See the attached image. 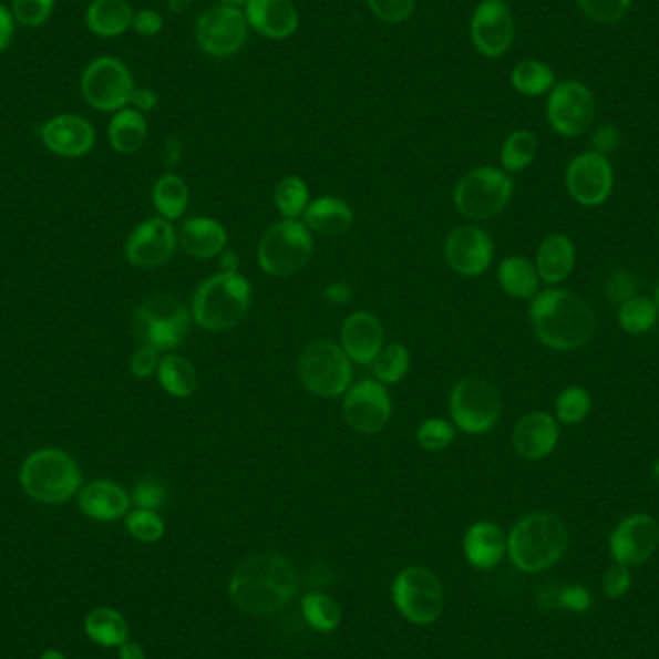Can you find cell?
<instances>
[{
    "label": "cell",
    "mask_w": 659,
    "mask_h": 659,
    "mask_svg": "<svg viewBox=\"0 0 659 659\" xmlns=\"http://www.w3.org/2000/svg\"><path fill=\"white\" fill-rule=\"evenodd\" d=\"M134 14L127 0H93L85 12V23L99 38H120L132 30Z\"/></svg>",
    "instance_id": "f546056e"
},
{
    "label": "cell",
    "mask_w": 659,
    "mask_h": 659,
    "mask_svg": "<svg viewBox=\"0 0 659 659\" xmlns=\"http://www.w3.org/2000/svg\"><path fill=\"white\" fill-rule=\"evenodd\" d=\"M54 0H12L10 12L25 28H39L51 18Z\"/></svg>",
    "instance_id": "bcb514c9"
},
{
    "label": "cell",
    "mask_w": 659,
    "mask_h": 659,
    "mask_svg": "<svg viewBox=\"0 0 659 659\" xmlns=\"http://www.w3.org/2000/svg\"><path fill=\"white\" fill-rule=\"evenodd\" d=\"M658 305L648 297L635 296L629 301L621 303V309L617 312L619 327L629 333H645L652 330L656 320H658Z\"/></svg>",
    "instance_id": "ab89813d"
},
{
    "label": "cell",
    "mask_w": 659,
    "mask_h": 659,
    "mask_svg": "<svg viewBox=\"0 0 659 659\" xmlns=\"http://www.w3.org/2000/svg\"><path fill=\"white\" fill-rule=\"evenodd\" d=\"M656 305H658V309H659V284H658V288H656Z\"/></svg>",
    "instance_id": "03108f58"
},
{
    "label": "cell",
    "mask_w": 659,
    "mask_h": 659,
    "mask_svg": "<svg viewBox=\"0 0 659 659\" xmlns=\"http://www.w3.org/2000/svg\"><path fill=\"white\" fill-rule=\"evenodd\" d=\"M630 583H632V575H630L629 567L617 564L606 573L604 590L609 598H621L629 590Z\"/></svg>",
    "instance_id": "f907efd6"
},
{
    "label": "cell",
    "mask_w": 659,
    "mask_h": 659,
    "mask_svg": "<svg viewBox=\"0 0 659 659\" xmlns=\"http://www.w3.org/2000/svg\"><path fill=\"white\" fill-rule=\"evenodd\" d=\"M249 31L244 10L216 4L197 18L195 41L208 56L228 59L244 49Z\"/></svg>",
    "instance_id": "4fadbf2b"
},
{
    "label": "cell",
    "mask_w": 659,
    "mask_h": 659,
    "mask_svg": "<svg viewBox=\"0 0 659 659\" xmlns=\"http://www.w3.org/2000/svg\"><path fill=\"white\" fill-rule=\"evenodd\" d=\"M372 16L384 23H403L415 12L416 0H367Z\"/></svg>",
    "instance_id": "7dc6e473"
},
{
    "label": "cell",
    "mask_w": 659,
    "mask_h": 659,
    "mask_svg": "<svg viewBox=\"0 0 659 659\" xmlns=\"http://www.w3.org/2000/svg\"><path fill=\"white\" fill-rule=\"evenodd\" d=\"M192 320V311L176 297L153 296L135 309L134 333L143 346L172 351L186 340Z\"/></svg>",
    "instance_id": "ba28073f"
},
{
    "label": "cell",
    "mask_w": 659,
    "mask_h": 659,
    "mask_svg": "<svg viewBox=\"0 0 659 659\" xmlns=\"http://www.w3.org/2000/svg\"><path fill=\"white\" fill-rule=\"evenodd\" d=\"M444 255L453 272L476 278L488 270L494 260V241L478 226H460L445 237Z\"/></svg>",
    "instance_id": "d6986e66"
},
{
    "label": "cell",
    "mask_w": 659,
    "mask_h": 659,
    "mask_svg": "<svg viewBox=\"0 0 659 659\" xmlns=\"http://www.w3.org/2000/svg\"><path fill=\"white\" fill-rule=\"evenodd\" d=\"M220 257H223V259H220V265H223L224 272H237L236 268L239 260L236 259L234 253L224 251Z\"/></svg>",
    "instance_id": "94428289"
},
{
    "label": "cell",
    "mask_w": 659,
    "mask_h": 659,
    "mask_svg": "<svg viewBox=\"0 0 659 659\" xmlns=\"http://www.w3.org/2000/svg\"><path fill=\"white\" fill-rule=\"evenodd\" d=\"M315 239L312 231L299 220H286L272 224L265 236L260 237L259 267L265 275L286 278L303 270L312 259Z\"/></svg>",
    "instance_id": "8992f818"
},
{
    "label": "cell",
    "mask_w": 659,
    "mask_h": 659,
    "mask_svg": "<svg viewBox=\"0 0 659 659\" xmlns=\"http://www.w3.org/2000/svg\"><path fill=\"white\" fill-rule=\"evenodd\" d=\"M415 440L426 452H444L455 442V426L445 419H426L419 424Z\"/></svg>",
    "instance_id": "7bdbcfd3"
},
{
    "label": "cell",
    "mask_w": 659,
    "mask_h": 659,
    "mask_svg": "<svg viewBox=\"0 0 659 659\" xmlns=\"http://www.w3.org/2000/svg\"><path fill=\"white\" fill-rule=\"evenodd\" d=\"M249 30L270 41H284L299 30V10L294 0H249L244 8Z\"/></svg>",
    "instance_id": "7402d4cb"
},
{
    "label": "cell",
    "mask_w": 659,
    "mask_h": 659,
    "mask_svg": "<svg viewBox=\"0 0 659 659\" xmlns=\"http://www.w3.org/2000/svg\"><path fill=\"white\" fill-rule=\"evenodd\" d=\"M120 659H145V652L140 645L135 642H124L120 646Z\"/></svg>",
    "instance_id": "91938a15"
},
{
    "label": "cell",
    "mask_w": 659,
    "mask_h": 659,
    "mask_svg": "<svg viewBox=\"0 0 659 659\" xmlns=\"http://www.w3.org/2000/svg\"><path fill=\"white\" fill-rule=\"evenodd\" d=\"M635 296H637V284H635V278L629 272L619 270L609 278L608 297L614 303H625V301H629L630 297Z\"/></svg>",
    "instance_id": "f5cc1de1"
},
{
    "label": "cell",
    "mask_w": 659,
    "mask_h": 659,
    "mask_svg": "<svg viewBox=\"0 0 659 659\" xmlns=\"http://www.w3.org/2000/svg\"><path fill=\"white\" fill-rule=\"evenodd\" d=\"M156 103H158V96H156L155 91L148 90V87H135L134 96H132L135 111H153Z\"/></svg>",
    "instance_id": "9f6ffc18"
},
{
    "label": "cell",
    "mask_w": 659,
    "mask_h": 659,
    "mask_svg": "<svg viewBox=\"0 0 659 659\" xmlns=\"http://www.w3.org/2000/svg\"><path fill=\"white\" fill-rule=\"evenodd\" d=\"M656 474H658V478H659V463H658V465H656Z\"/></svg>",
    "instance_id": "003e7915"
},
{
    "label": "cell",
    "mask_w": 659,
    "mask_h": 659,
    "mask_svg": "<svg viewBox=\"0 0 659 659\" xmlns=\"http://www.w3.org/2000/svg\"><path fill=\"white\" fill-rule=\"evenodd\" d=\"M153 205L164 220H179L189 205V187L176 174H164L153 187Z\"/></svg>",
    "instance_id": "836d02e7"
},
{
    "label": "cell",
    "mask_w": 659,
    "mask_h": 659,
    "mask_svg": "<svg viewBox=\"0 0 659 659\" xmlns=\"http://www.w3.org/2000/svg\"><path fill=\"white\" fill-rule=\"evenodd\" d=\"M253 288L239 272H218L200 282L192 299V319L207 332L236 328L251 309Z\"/></svg>",
    "instance_id": "3957f363"
},
{
    "label": "cell",
    "mask_w": 659,
    "mask_h": 659,
    "mask_svg": "<svg viewBox=\"0 0 659 659\" xmlns=\"http://www.w3.org/2000/svg\"><path fill=\"white\" fill-rule=\"evenodd\" d=\"M619 142H621V135L617 132V127L609 126V124L598 127L594 132V151L600 153V155L606 156L614 153L615 148L619 147Z\"/></svg>",
    "instance_id": "db71d44e"
},
{
    "label": "cell",
    "mask_w": 659,
    "mask_h": 659,
    "mask_svg": "<svg viewBox=\"0 0 659 659\" xmlns=\"http://www.w3.org/2000/svg\"><path fill=\"white\" fill-rule=\"evenodd\" d=\"M450 415L465 434H486L502 416V395L494 384L478 377L461 378L450 395Z\"/></svg>",
    "instance_id": "30bf717a"
},
{
    "label": "cell",
    "mask_w": 659,
    "mask_h": 659,
    "mask_svg": "<svg viewBox=\"0 0 659 659\" xmlns=\"http://www.w3.org/2000/svg\"><path fill=\"white\" fill-rule=\"evenodd\" d=\"M392 598L400 614L415 625L436 621L444 606L440 580L434 573L423 567L401 570L393 580Z\"/></svg>",
    "instance_id": "7c38bea8"
},
{
    "label": "cell",
    "mask_w": 659,
    "mask_h": 659,
    "mask_svg": "<svg viewBox=\"0 0 659 659\" xmlns=\"http://www.w3.org/2000/svg\"><path fill=\"white\" fill-rule=\"evenodd\" d=\"M135 83L130 68L114 56H99L82 75L83 99L95 111L119 112L132 104Z\"/></svg>",
    "instance_id": "8fae6325"
},
{
    "label": "cell",
    "mask_w": 659,
    "mask_h": 659,
    "mask_svg": "<svg viewBox=\"0 0 659 659\" xmlns=\"http://www.w3.org/2000/svg\"><path fill=\"white\" fill-rule=\"evenodd\" d=\"M474 49L486 59H500L515 41V20L504 0H482L468 23Z\"/></svg>",
    "instance_id": "2e32d148"
},
{
    "label": "cell",
    "mask_w": 659,
    "mask_h": 659,
    "mask_svg": "<svg viewBox=\"0 0 659 659\" xmlns=\"http://www.w3.org/2000/svg\"><path fill=\"white\" fill-rule=\"evenodd\" d=\"M163 16L158 14L156 10L143 8V10H137V12H135L132 30H134L137 35H143V38H155V35H158V33L163 31Z\"/></svg>",
    "instance_id": "816d5d0a"
},
{
    "label": "cell",
    "mask_w": 659,
    "mask_h": 659,
    "mask_svg": "<svg viewBox=\"0 0 659 659\" xmlns=\"http://www.w3.org/2000/svg\"><path fill=\"white\" fill-rule=\"evenodd\" d=\"M575 267V245L564 234H552L542 241L536 253V270L544 284L564 282Z\"/></svg>",
    "instance_id": "f1b7e54d"
},
{
    "label": "cell",
    "mask_w": 659,
    "mask_h": 659,
    "mask_svg": "<svg viewBox=\"0 0 659 659\" xmlns=\"http://www.w3.org/2000/svg\"><path fill=\"white\" fill-rule=\"evenodd\" d=\"M297 371L305 390L325 400L346 395L353 380L351 359L340 343L328 340L309 343L299 357Z\"/></svg>",
    "instance_id": "52a82bcc"
},
{
    "label": "cell",
    "mask_w": 659,
    "mask_h": 659,
    "mask_svg": "<svg viewBox=\"0 0 659 659\" xmlns=\"http://www.w3.org/2000/svg\"><path fill=\"white\" fill-rule=\"evenodd\" d=\"M659 546V525L656 518L637 513L615 526L609 549L619 565L635 567L648 562Z\"/></svg>",
    "instance_id": "ffe728a7"
},
{
    "label": "cell",
    "mask_w": 659,
    "mask_h": 659,
    "mask_svg": "<svg viewBox=\"0 0 659 659\" xmlns=\"http://www.w3.org/2000/svg\"><path fill=\"white\" fill-rule=\"evenodd\" d=\"M593 408V400L586 392L585 388L578 385H570L565 388L564 392L559 393L556 401V413L559 423L578 424L585 421L586 415L590 413Z\"/></svg>",
    "instance_id": "b9f144b4"
},
{
    "label": "cell",
    "mask_w": 659,
    "mask_h": 659,
    "mask_svg": "<svg viewBox=\"0 0 659 659\" xmlns=\"http://www.w3.org/2000/svg\"><path fill=\"white\" fill-rule=\"evenodd\" d=\"M41 140L54 155L78 158L95 147L96 134L90 120L75 114H60L43 126Z\"/></svg>",
    "instance_id": "44dd1931"
},
{
    "label": "cell",
    "mask_w": 659,
    "mask_h": 659,
    "mask_svg": "<svg viewBox=\"0 0 659 659\" xmlns=\"http://www.w3.org/2000/svg\"><path fill=\"white\" fill-rule=\"evenodd\" d=\"M14 16L7 7L0 4V54L7 51L14 38Z\"/></svg>",
    "instance_id": "11a10c76"
},
{
    "label": "cell",
    "mask_w": 659,
    "mask_h": 659,
    "mask_svg": "<svg viewBox=\"0 0 659 659\" xmlns=\"http://www.w3.org/2000/svg\"><path fill=\"white\" fill-rule=\"evenodd\" d=\"M301 611L312 629L319 632H332L341 622V609L332 598L325 594H309L301 601Z\"/></svg>",
    "instance_id": "60d3db41"
},
{
    "label": "cell",
    "mask_w": 659,
    "mask_h": 659,
    "mask_svg": "<svg viewBox=\"0 0 659 659\" xmlns=\"http://www.w3.org/2000/svg\"><path fill=\"white\" fill-rule=\"evenodd\" d=\"M578 7L590 20L614 23L622 20L630 10L632 0H577Z\"/></svg>",
    "instance_id": "f6af8a7d"
},
{
    "label": "cell",
    "mask_w": 659,
    "mask_h": 659,
    "mask_svg": "<svg viewBox=\"0 0 659 659\" xmlns=\"http://www.w3.org/2000/svg\"><path fill=\"white\" fill-rule=\"evenodd\" d=\"M559 426L549 413L534 411L523 416L513 430L515 452L528 461H540L556 450Z\"/></svg>",
    "instance_id": "cb8c5ba5"
},
{
    "label": "cell",
    "mask_w": 659,
    "mask_h": 659,
    "mask_svg": "<svg viewBox=\"0 0 659 659\" xmlns=\"http://www.w3.org/2000/svg\"><path fill=\"white\" fill-rule=\"evenodd\" d=\"M513 179L507 172L494 166H478L457 182L453 203L468 220H490L500 215L512 200Z\"/></svg>",
    "instance_id": "9c48e42d"
},
{
    "label": "cell",
    "mask_w": 659,
    "mask_h": 659,
    "mask_svg": "<svg viewBox=\"0 0 659 659\" xmlns=\"http://www.w3.org/2000/svg\"><path fill=\"white\" fill-rule=\"evenodd\" d=\"M20 482L28 496L41 504H62L82 486L80 467L62 450H39L23 461Z\"/></svg>",
    "instance_id": "5b68a950"
},
{
    "label": "cell",
    "mask_w": 659,
    "mask_h": 659,
    "mask_svg": "<svg viewBox=\"0 0 659 659\" xmlns=\"http://www.w3.org/2000/svg\"><path fill=\"white\" fill-rule=\"evenodd\" d=\"M596 116V99L585 83L565 80L552 87L546 103V119L556 134L577 137L585 134Z\"/></svg>",
    "instance_id": "5bb4252c"
},
{
    "label": "cell",
    "mask_w": 659,
    "mask_h": 659,
    "mask_svg": "<svg viewBox=\"0 0 659 659\" xmlns=\"http://www.w3.org/2000/svg\"><path fill=\"white\" fill-rule=\"evenodd\" d=\"M192 4L193 0H168V10H171L172 14H179V12H184Z\"/></svg>",
    "instance_id": "6125c7cd"
},
{
    "label": "cell",
    "mask_w": 659,
    "mask_h": 659,
    "mask_svg": "<svg viewBox=\"0 0 659 659\" xmlns=\"http://www.w3.org/2000/svg\"><path fill=\"white\" fill-rule=\"evenodd\" d=\"M569 544L564 521L554 513H531L513 526L507 554L525 573H540L557 564Z\"/></svg>",
    "instance_id": "277c9868"
},
{
    "label": "cell",
    "mask_w": 659,
    "mask_h": 659,
    "mask_svg": "<svg viewBox=\"0 0 659 659\" xmlns=\"http://www.w3.org/2000/svg\"><path fill=\"white\" fill-rule=\"evenodd\" d=\"M41 659H66V656L60 653L59 650H47V652L41 656Z\"/></svg>",
    "instance_id": "e7e4bbea"
},
{
    "label": "cell",
    "mask_w": 659,
    "mask_h": 659,
    "mask_svg": "<svg viewBox=\"0 0 659 659\" xmlns=\"http://www.w3.org/2000/svg\"><path fill=\"white\" fill-rule=\"evenodd\" d=\"M565 604L573 609H585L588 606V593L583 590V588H570V590H565L564 596Z\"/></svg>",
    "instance_id": "680465c9"
},
{
    "label": "cell",
    "mask_w": 659,
    "mask_h": 659,
    "mask_svg": "<svg viewBox=\"0 0 659 659\" xmlns=\"http://www.w3.org/2000/svg\"><path fill=\"white\" fill-rule=\"evenodd\" d=\"M249 0H218L220 7L237 8V10H244L247 7Z\"/></svg>",
    "instance_id": "be15d7a7"
},
{
    "label": "cell",
    "mask_w": 659,
    "mask_h": 659,
    "mask_svg": "<svg viewBox=\"0 0 659 659\" xmlns=\"http://www.w3.org/2000/svg\"><path fill=\"white\" fill-rule=\"evenodd\" d=\"M512 85L521 95H546L556 85V72L542 60H521L512 70Z\"/></svg>",
    "instance_id": "e575fe53"
},
{
    "label": "cell",
    "mask_w": 659,
    "mask_h": 659,
    "mask_svg": "<svg viewBox=\"0 0 659 659\" xmlns=\"http://www.w3.org/2000/svg\"><path fill=\"white\" fill-rule=\"evenodd\" d=\"M309 186L299 176H286L275 189V205L286 220H299L309 207Z\"/></svg>",
    "instance_id": "f35d334b"
},
{
    "label": "cell",
    "mask_w": 659,
    "mask_h": 659,
    "mask_svg": "<svg viewBox=\"0 0 659 659\" xmlns=\"http://www.w3.org/2000/svg\"><path fill=\"white\" fill-rule=\"evenodd\" d=\"M85 632L96 645L122 646L127 640V622L116 609H93L85 619Z\"/></svg>",
    "instance_id": "d590c367"
},
{
    "label": "cell",
    "mask_w": 659,
    "mask_h": 659,
    "mask_svg": "<svg viewBox=\"0 0 659 659\" xmlns=\"http://www.w3.org/2000/svg\"><path fill=\"white\" fill-rule=\"evenodd\" d=\"M327 299L330 303H338V305H346L351 301V296H353V291L349 288L348 284L343 282H336L327 288Z\"/></svg>",
    "instance_id": "6f0895ef"
},
{
    "label": "cell",
    "mask_w": 659,
    "mask_h": 659,
    "mask_svg": "<svg viewBox=\"0 0 659 659\" xmlns=\"http://www.w3.org/2000/svg\"><path fill=\"white\" fill-rule=\"evenodd\" d=\"M340 346L351 363L371 364L385 346L384 327L372 312H351L341 327Z\"/></svg>",
    "instance_id": "603a6c76"
},
{
    "label": "cell",
    "mask_w": 659,
    "mask_h": 659,
    "mask_svg": "<svg viewBox=\"0 0 659 659\" xmlns=\"http://www.w3.org/2000/svg\"><path fill=\"white\" fill-rule=\"evenodd\" d=\"M296 593V567L278 554L247 557L230 578L231 601L245 614H276L288 606Z\"/></svg>",
    "instance_id": "6da1fadb"
},
{
    "label": "cell",
    "mask_w": 659,
    "mask_h": 659,
    "mask_svg": "<svg viewBox=\"0 0 659 659\" xmlns=\"http://www.w3.org/2000/svg\"><path fill=\"white\" fill-rule=\"evenodd\" d=\"M147 120L143 112L135 109H122L114 114L109 126V140L120 155H134L147 142Z\"/></svg>",
    "instance_id": "4dcf8cb0"
},
{
    "label": "cell",
    "mask_w": 659,
    "mask_h": 659,
    "mask_svg": "<svg viewBox=\"0 0 659 659\" xmlns=\"http://www.w3.org/2000/svg\"><path fill=\"white\" fill-rule=\"evenodd\" d=\"M178 241L184 251L195 259H215L226 251L228 231L215 218L195 216L182 226Z\"/></svg>",
    "instance_id": "d4e9b609"
},
{
    "label": "cell",
    "mask_w": 659,
    "mask_h": 659,
    "mask_svg": "<svg viewBox=\"0 0 659 659\" xmlns=\"http://www.w3.org/2000/svg\"><path fill=\"white\" fill-rule=\"evenodd\" d=\"M409 367H411V353L400 341L385 343L371 363L374 380L382 384H398L408 374Z\"/></svg>",
    "instance_id": "74e56055"
},
{
    "label": "cell",
    "mask_w": 659,
    "mask_h": 659,
    "mask_svg": "<svg viewBox=\"0 0 659 659\" xmlns=\"http://www.w3.org/2000/svg\"><path fill=\"white\" fill-rule=\"evenodd\" d=\"M463 549L468 564L476 569H492L496 567L507 552V538L504 531L490 521L474 523L465 534Z\"/></svg>",
    "instance_id": "484cf974"
},
{
    "label": "cell",
    "mask_w": 659,
    "mask_h": 659,
    "mask_svg": "<svg viewBox=\"0 0 659 659\" xmlns=\"http://www.w3.org/2000/svg\"><path fill=\"white\" fill-rule=\"evenodd\" d=\"M166 500V488L163 482L155 481V478H143V481L135 484L134 492H132V502L137 505V509H148V512H156Z\"/></svg>",
    "instance_id": "c3c4849f"
},
{
    "label": "cell",
    "mask_w": 659,
    "mask_h": 659,
    "mask_svg": "<svg viewBox=\"0 0 659 659\" xmlns=\"http://www.w3.org/2000/svg\"><path fill=\"white\" fill-rule=\"evenodd\" d=\"M356 215L340 197H319L311 200L303 213V223L312 234L322 237H340L353 226Z\"/></svg>",
    "instance_id": "83f0119b"
},
{
    "label": "cell",
    "mask_w": 659,
    "mask_h": 659,
    "mask_svg": "<svg viewBox=\"0 0 659 659\" xmlns=\"http://www.w3.org/2000/svg\"><path fill=\"white\" fill-rule=\"evenodd\" d=\"M392 398L382 382L364 378L351 385L343 398V416L351 429L372 436L388 426L392 419Z\"/></svg>",
    "instance_id": "9a60e30c"
},
{
    "label": "cell",
    "mask_w": 659,
    "mask_h": 659,
    "mask_svg": "<svg viewBox=\"0 0 659 659\" xmlns=\"http://www.w3.org/2000/svg\"><path fill=\"white\" fill-rule=\"evenodd\" d=\"M538 155V140L533 132L528 130H517L513 134L507 135L504 145H502V166L507 174H517L523 172L534 163V158Z\"/></svg>",
    "instance_id": "8d00e7d4"
},
{
    "label": "cell",
    "mask_w": 659,
    "mask_h": 659,
    "mask_svg": "<svg viewBox=\"0 0 659 659\" xmlns=\"http://www.w3.org/2000/svg\"><path fill=\"white\" fill-rule=\"evenodd\" d=\"M497 282L507 296L515 299H533L540 288V276L536 265L525 257L512 255L502 260L497 268Z\"/></svg>",
    "instance_id": "1f68e13d"
},
{
    "label": "cell",
    "mask_w": 659,
    "mask_h": 659,
    "mask_svg": "<svg viewBox=\"0 0 659 659\" xmlns=\"http://www.w3.org/2000/svg\"><path fill=\"white\" fill-rule=\"evenodd\" d=\"M570 197L585 207H600L614 189V168L608 156L588 151L575 156L565 172Z\"/></svg>",
    "instance_id": "e0dca14e"
},
{
    "label": "cell",
    "mask_w": 659,
    "mask_h": 659,
    "mask_svg": "<svg viewBox=\"0 0 659 659\" xmlns=\"http://www.w3.org/2000/svg\"><path fill=\"white\" fill-rule=\"evenodd\" d=\"M158 349L151 348V346H142V348L135 351L132 357V363H130V371L135 378H148L153 377L158 371V364H161V357H158Z\"/></svg>",
    "instance_id": "681fc988"
},
{
    "label": "cell",
    "mask_w": 659,
    "mask_h": 659,
    "mask_svg": "<svg viewBox=\"0 0 659 659\" xmlns=\"http://www.w3.org/2000/svg\"><path fill=\"white\" fill-rule=\"evenodd\" d=\"M156 377L164 392L178 400H186L193 395L199 384V378L192 361H187L186 357L182 356H166L161 359Z\"/></svg>",
    "instance_id": "d6a6232c"
},
{
    "label": "cell",
    "mask_w": 659,
    "mask_h": 659,
    "mask_svg": "<svg viewBox=\"0 0 659 659\" xmlns=\"http://www.w3.org/2000/svg\"><path fill=\"white\" fill-rule=\"evenodd\" d=\"M127 533L140 542H156L163 538L164 521L155 512L135 509L126 518Z\"/></svg>",
    "instance_id": "ee69618b"
},
{
    "label": "cell",
    "mask_w": 659,
    "mask_h": 659,
    "mask_svg": "<svg viewBox=\"0 0 659 659\" xmlns=\"http://www.w3.org/2000/svg\"><path fill=\"white\" fill-rule=\"evenodd\" d=\"M132 504V497L116 482L95 481L80 492V507L87 517L95 521H116L124 517Z\"/></svg>",
    "instance_id": "4316f807"
},
{
    "label": "cell",
    "mask_w": 659,
    "mask_h": 659,
    "mask_svg": "<svg viewBox=\"0 0 659 659\" xmlns=\"http://www.w3.org/2000/svg\"><path fill=\"white\" fill-rule=\"evenodd\" d=\"M528 315L536 338L556 351L583 348L596 332L590 305L567 289L552 288L536 294Z\"/></svg>",
    "instance_id": "7a4b0ae2"
},
{
    "label": "cell",
    "mask_w": 659,
    "mask_h": 659,
    "mask_svg": "<svg viewBox=\"0 0 659 659\" xmlns=\"http://www.w3.org/2000/svg\"><path fill=\"white\" fill-rule=\"evenodd\" d=\"M178 236L164 218H148L135 228L126 241V259L135 268H158L174 257Z\"/></svg>",
    "instance_id": "ac0fdd59"
}]
</instances>
